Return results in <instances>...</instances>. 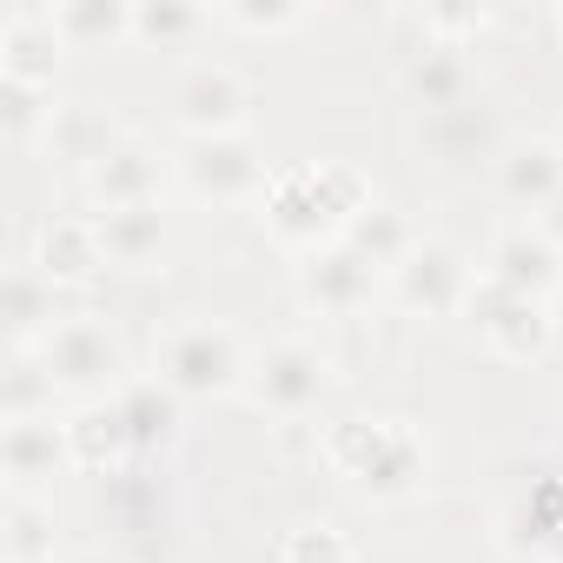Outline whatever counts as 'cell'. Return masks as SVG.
I'll return each instance as SVG.
<instances>
[{
  "label": "cell",
  "mask_w": 563,
  "mask_h": 563,
  "mask_svg": "<svg viewBox=\"0 0 563 563\" xmlns=\"http://www.w3.org/2000/svg\"><path fill=\"white\" fill-rule=\"evenodd\" d=\"M54 27L67 47H113V41H133V8L126 0H54Z\"/></svg>",
  "instance_id": "cb8c5ba5"
},
{
  "label": "cell",
  "mask_w": 563,
  "mask_h": 563,
  "mask_svg": "<svg viewBox=\"0 0 563 563\" xmlns=\"http://www.w3.org/2000/svg\"><path fill=\"white\" fill-rule=\"evenodd\" d=\"M258 206H265V225L278 239L312 252V245L345 239V225L372 206V179L345 159H319V166L306 159V166H278L272 186L258 192Z\"/></svg>",
  "instance_id": "6da1fadb"
},
{
  "label": "cell",
  "mask_w": 563,
  "mask_h": 563,
  "mask_svg": "<svg viewBox=\"0 0 563 563\" xmlns=\"http://www.w3.org/2000/svg\"><path fill=\"white\" fill-rule=\"evenodd\" d=\"M206 27H212V14L192 8V0H140L133 8V41L153 54H186Z\"/></svg>",
  "instance_id": "d4e9b609"
},
{
  "label": "cell",
  "mask_w": 563,
  "mask_h": 563,
  "mask_svg": "<svg viewBox=\"0 0 563 563\" xmlns=\"http://www.w3.org/2000/svg\"><path fill=\"white\" fill-rule=\"evenodd\" d=\"M464 54H471V47H451V41H431V34H424V47H411V54L398 60L405 100L424 107V113H457V107L471 100V87H477V74H471Z\"/></svg>",
  "instance_id": "7c38bea8"
},
{
  "label": "cell",
  "mask_w": 563,
  "mask_h": 563,
  "mask_svg": "<svg viewBox=\"0 0 563 563\" xmlns=\"http://www.w3.org/2000/svg\"><path fill=\"white\" fill-rule=\"evenodd\" d=\"M556 563H563V556H556Z\"/></svg>",
  "instance_id": "e575fe53"
},
{
  "label": "cell",
  "mask_w": 563,
  "mask_h": 563,
  "mask_svg": "<svg viewBox=\"0 0 563 563\" xmlns=\"http://www.w3.org/2000/svg\"><path fill=\"white\" fill-rule=\"evenodd\" d=\"M93 219H100V245H107L113 265H146V258H159V245H166V212H159V199H146V206H113V212H93Z\"/></svg>",
  "instance_id": "603a6c76"
},
{
  "label": "cell",
  "mask_w": 563,
  "mask_h": 563,
  "mask_svg": "<svg viewBox=\"0 0 563 563\" xmlns=\"http://www.w3.org/2000/svg\"><path fill=\"white\" fill-rule=\"evenodd\" d=\"M159 179H166V159L146 146V140H120L93 173H87V192L100 199V212H113V206H146V199H159Z\"/></svg>",
  "instance_id": "2e32d148"
},
{
  "label": "cell",
  "mask_w": 563,
  "mask_h": 563,
  "mask_svg": "<svg viewBox=\"0 0 563 563\" xmlns=\"http://www.w3.org/2000/svg\"><path fill=\"white\" fill-rule=\"evenodd\" d=\"M292 286H299V306H306V312H319V319H358V312L378 299L385 272H378L372 258H358L345 239H332V245L299 252Z\"/></svg>",
  "instance_id": "9c48e42d"
},
{
  "label": "cell",
  "mask_w": 563,
  "mask_h": 563,
  "mask_svg": "<svg viewBox=\"0 0 563 563\" xmlns=\"http://www.w3.org/2000/svg\"><path fill=\"white\" fill-rule=\"evenodd\" d=\"M484 278H497L510 292H530V299H550V292H563V245L537 219L504 225L484 252Z\"/></svg>",
  "instance_id": "30bf717a"
},
{
  "label": "cell",
  "mask_w": 563,
  "mask_h": 563,
  "mask_svg": "<svg viewBox=\"0 0 563 563\" xmlns=\"http://www.w3.org/2000/svg\"><path fill=\"white\" fill-rule=\"evenodd\" d=\"M67 41L54 27L47 8H21L0 21V74L8 80H34V87H54V67H60Z\"/></svg>",
  "instance_id": "5bb4252c"
},
{
  "label": "cell",
  "mask_w": 563,
  "mask_h": 563,
  "mask_svg": "<svg viewBox=\"0 0 563 563\" xmlns=\"http://www.w3.org/2000/svg\"><path fill=\"white\" fill-rule=\"evenodd\" d=\"M47 120H54L47 87H34V80H8V74H0V126H8V140H34V133H47Z\"/></svg>",
  "instance_id": "83f0119b"
},
{
  "label": "cell",
  "mask_w": 563,
  "mask_h": 563,
  "mask_svg": "<svg viewBox=\"0 0 563 563\" xmlns=\"http://www.w3.org/2000/svg\"><path fill=\"white\" fill-rule=\"evenodd\" d=\"M153 372H159V385H173L179 398H225V391H245L252 345H245L232 325H219V319H179V325L159 332Z\"/></svg>",
  "instance_id": "3957f363"
},
{
  "label": "cell",
  "mask_w": 563,
  "mask_h": 563,
  "mask_svg": "<svg viewBox=\"0 0 563 563\" xmlns=\"http://www.w3.org/2000/svg\"><path fill=\"white\" fill-rule=\"evenodd\" d=\"M60 464H74V457H67V424H54V411L47 418H8V431H0V471H8L14 497L47 484Z\"/></svg>",
  "instance_id": "4fadbf2b"
},
{
  "label": "cell",
  "mask_w": 563,
  "mask_h": 563,
  "mask_svg": "<svg viewBox=\"0 0 563 563\" xmlns=\"http://www.w3.org/2000/svg\"><path fill=\"white\" fill-rule=\"evenodd\" d=\"M0 319H8L14 352H41V339L60 325V312H54V278H41L34 265H21L8 278V292H0Z\"/></svg>",
  "instance_id": "ffe728a7"
},
{
  "label": "cell",
  "mask_w": 563,
  "mask_h": 563,
  "mask_svg": "<svg viewBox=\"0 0 563 563\" xmlns=\"http://www.w3.org/2000/svg\"><path fill=\"white\" fill-rule=\"evenodd\" d=\"M54 378H47V365L34 358V352H14V372H8V391H0V411L8 418H47L54 411Z\"/></svg>",
  "instance_id": "484cf974"
},
{
  "label": "cell",
  "mask_w": 563,
  "mask_h": 563,
  "mask_svg": "<svg viewBox=\"0 0 563 563\" xmlns=\"http://www.w3.org/2000/svg\"><path fill=\"white\" fill-rule=\"evenodd\" d=\"M252 80L232 67V60H192L179 80H173V93H166V107H173V120L192 133V140H212V133H245V120H252Z\"/></svg>",
  "instance_id": "ba28073f"
},
{
  "label": "cell",
  "mask_w": 563,
  "mask_h": 563,
  "mask_svg": "<svg viewBox=\"0 0 563 563\" xmlns=\"http://www.w3.org/2000/svg\"><path fill=\"white\" fill-rule=\"evenodd\" d=\"M471 286H477V272H471L464 252L444 245V239H418L411 258L385 278V292H391L411 319H464Z\"/></svg>",
  "instance_id": "52a82bcc"
},
{
  "label": "cell",
  "mask_w": 563,
  "mask_h": 563,
  "mask_svg": "<svg viewBox=\"0 0 563 563\" xmlns=\"http://www.w3.org/2000/svg\"><path fill=\"white\" fill-rule=\"evenodd\" d=\"M60 424H67V457H74V471H113V464L133 451V431H126V418H120L113 398L74 405Z\"/></svg>",
  "instance_id": "ac0fdd59"
},
{
  "label": "cell",
  "mask_w": 563,
  "mask_h": 563,
  "mask_svg": "<svg viewBox=\"0 0 563 563\" xmlns=\"http://www.w3.org/2000/svg\"><path fill=\"white\" fill-rule=\"evenodd\" d=\"M537 225H543V232H550V239H556V245H563V199H556V206H550V212H537Z\"/></svg>",
  "instance_id": "4dcf8cb0"
},
{
  "label": "cell",
  "mask_w": 563,
  "mask_h": 563,
  "mask_svg": "<svg viewBox=\"0 0 563 563\" xmlns=\"http://www.w3.org/2000/svg\"><path fill=\"white\" fill-rule=\"evenodd\" d=\"M286 563H358V543L339 523H306L286 537Z\"/></svg>",
  "instance_id": "f1b7e54d"
},
{
  "label": "cell",
  "mask_w": 563,
  "mask_h": 563,
  "mask_svg": "<svg viewBox=\"0 0 563 563\" xmlns=\"http://www.w3.org/2000/svg\"><path fill=\"white\" fill-rule=\"evenodd\" d=\"M8 563H54V517L34 497L8 504Z\"/></svg>",
  "instance_id": "4316f807"
},
{
  "label": "cell",
  "mask_w": 563,
  "mask_h": 563,
  "mask_svg": "<svg viewBox=\"0 0 563 563\" xmlns=\"http://www.w3.org/2000/svg\"><path fill=\"white\" fill-rule=\"evenodd\" d=\"M332 385V358L312 345V339H272L252 352V372H245V398L265 411V418H306Z\"/></svg>",
  "instance_id": "5b68a950"
},
{
  "label": "cell",
  "mask_w": 563,
  "mask_h": 563,
  "mask_svg": "<svg viewBox=\"0 0 563 563\" xmlns=\"http://www.w3.org/2000/svg\"><path fill=\"white\" fill-rule=\"evenodd\" d=\"M418 239H424V232H418V225H411L398 206H378V199H372V206H365V212L345 225V245H352L358 258H372L385 278H391V272L411 258V245H418Z\"/></svg>",
  "instance_id": "44dd1931"
},
{
  "label": "cell",
  "mask_w": 563,
  "mask_h": 563,
  "mask_svg": "<svg viewBox=\"0 0 563 563\" xmlns=\"http://www.w3.org/2000/svg\"><path fill=\"white\" fill-rule=\"evenodd\" d=\"M556 27H563V14H556Z\"/></svg>",
  "instance_id": "836d02e7"
},
{
  "label": "cell",
  "mask_w": 563,
  "mask_h": 563,
  "mask_svg": "<svg viewBox=\"0 0 563 563\" xmlns=\"http://www.w3.org/2000/svg\"><path fill=\"white\" fill-rule=\"evenodd\" d=\"M464 319H471V332H477V339H484L497 358H510V365H523V358H543V352H550V339H556L550 299L510 292V286H497V278H484V272H477V286H471V306H464Z\"/></svg>",
  "instance_id": "8992f818"
},
{
  "label": "cell",
  "mask_w": 563,
  "mask_h": 563,
  "mask_svg": "<svg viewBox=\"0 0 563 563\" xmlns=\"http://www.w3.org/2000/svg\"><path fill=\"white\" fill-rule=\"evenodd\" d=\"M556 153H563V126H556Z\"/></svg>",
  "instance_id": "d6a6232c"
},
{
  "label": "cell",
  "mask_w": 563,
  "mask_h": 563,
  "mask_svg": "<svg viewBox=\"0 0 563 563\" xmlns=\"http://www.w3.org/2000/svg\"><path fill=\"white\" fill-rule=\"evenodd\" d=\"M219 21H232V27H245V34H286V27H299L306 14H299V8H225Z\"/></svg>",
  "instance_id": "f546056e"
},
{
  "label": "cell",
  "mask_w": 563,
  "mask_h": 563,
  "mask_svg": "<svg viewBox=\"0 0 563 563\" xmlns=\"http://www.w3.org/2000/svg\"><path fill=\"white\" fill-rule=\"evenodd\" d=\"M497 192H504L510 206L550 212V206L563 199V153H556V140H517V146H504V159H497Z\"/></svg>",
  "instance_id": "e0dca14e"
},
{
  "label": "cell",
  "mask_w": 563,
  "mask_h": 563,
  "mask_svg": "<svg viewBox=\"0 0 563 563\" xmlns=\"http://www.w3.org/2000/svg\"><path fill=\"white\" fill-rule=\"evenodd\" d=\"M179 173H186V186L206 192V199H252V192L272 186V173H265V159H258V146H252L245 133L192 140L186 159H179Z\"/></svg>",
  "instance_id": "8fae6325"
},
{
  "label": "cell",
  "mask_w": 563,
  "mask_h": 563,
  "mask_svg": "<svg viewBox=\"0 0 563 563\" xmlns=\"http://www.w3.org/2000/svg\"><path fill=\"white\" fill-rule=\"evenodd\" d=\"M120 418H126V431H133V451H159V444H173L179 438V391L173 385H159V378H133L120 398Z\"/></svg>",
  "instance_id": "7402d4cb"
},
{
  "label": "cell",
  "mask_w": 563,
  "mask_h": 563,
  "mask_svg": "<svg viewBox=\"0 0 563 563\" xmlns=\"http://www.w3.org/2000/svg\"><path fill=\"white\" fill-rule=\"evenodd\" d=\"M41 278L54 286H87V278L107 265V245H100V219H47L41 239H34V258H27Z\"/></svg>",
  "instance_id": "9a60e30c"
},
{
  "label": "cell",
  "mask_w": 563,
  "mask_h": 563,
  "mask_svg": "<svg viewBox=\"0 0 563 563\" xmlns=\"http://www.w3.org/2000/svg\"><path fill=\"white\" fill-rule=\"evenodd\" d=\"M34 358H41L47 378H54L60 391H74L80 405H93V398H120V391L133 385V378H126V345H120V332H113L107 319H93V312L60 319V325L41 339Z\"/></svg>",
  "instance_id": "277c9868"
},
{
  "label": "cell",
  "mask_w": 563,
  "mask_h": 563,
  "mask_svg": "<svg viewBox=\"0 0 563 563\" xmlns=\"http://www.w3.org/2000/svg\"><path fill=\"white\" fill-rule=\"evenodd\" d=\"M47 153L54 159H67V166H80V173H93L126 133H120V120H107L100 107H54V120H47Z\"/></svg>",
  "instance_id": "d6986e66"
},
{
  "label": "cell",
  "mask_w": 563,
  "mask_h": 563,
  "mask_svg": "<svg viewBox=\"0 0 563 563\" xmlns=\"http://www.w3.org/2000/svg\"><path fill=\"white\" fill-rule=\"evenodd\" d=\"M60 563H100V556H60Z\"/></svg>",
  "instance_id": "1f68e13d"
},
{
  "label": "cell",
  "mask_w": 563,
  "mask_h": 563,
  "mask_svg": "<svg viewBox=\"0 0 563 563\" xmlns=\"http://www.w3.org/2000/svg\"><path fill=\"white\" fill-rule=\"evenodd\" d=\"M319 457L372 504L424 490V438L411 418H339L319 438Z\"/></svg>",
  "instance_id": "7a4b0ae2"
}]
</instances>
